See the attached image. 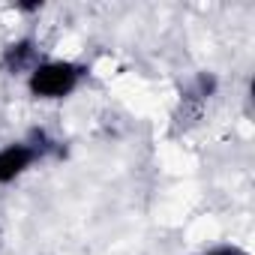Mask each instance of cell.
<instances>
[{
    "label": "cell",
    "instance_id": "cell-1",
    "mask_svg": "<svg viewBox=\"0 0 255 255\" xmlns=\"http://www.w3.org/2000/svg\"><path fill=\"white\" fill-rule=\"evenodd\" d=\"M84 78H87L84 63L69 57H42L24 75V87L36 102H63L81 87Z\"/></svg>",
    "mask_w": 255,
    "mask_h": 255
},
{
    "label": "cell",
    "instance_id": "cell-2",
    "mask_svg": "<svg viewBox=\"0 0 255 255\" xmlns=\"http://www.w3.org/2000/svg\"><path fill=\"white\" fill-rule=\"evenodd\" d=\"M45 153L30 141V138H21V141H6L0 147V186H9L15 180H21Z\"/></svg>",
    "mask_w": 255,
    "mask_h": 255
},
{
    "label": "cell",
    "instance_id": "cell-3",
    "mask_svg": "<svg viewBox=\"0 0 255 255\" xmlns=\"http://www.w3.org/2000/svg\"><path fill=\"white\" fill-rule=\"evenodd\" d=\"M39 60L42 57H39V45L33 36H18L6 42L3 51H0V69L6 75H27Z\"/></svg>",
    "mask_w": 255,
    "mask_h": 255
},
{
    "label": "cell",
    "instance_id": "cell-4",
    "mask_svg": "<svg viewBox=\"0 0 255 255\" xmlns=\"http://www.w3.org/2000/svg\"><path fill=\"white\" fill-rule=\"evenodd\" d=\"M201 255H252V252L243 249V246H237V243H216V246L204 249Z\"/></svg>",
    "mask_w": 255,
    "mask_h": 255
}]
</instances>
